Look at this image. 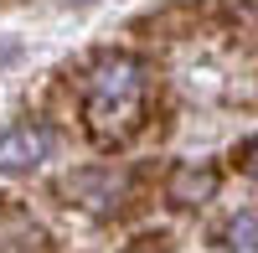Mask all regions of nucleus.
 <instances>
[{
    "instance_id": "nucleus-1",
    "label": "nucleus",
    "mask_w": 258,
    "mask_h": 253,
    "mask_svg": "<svg viewBox=\"0 0 258 253\" xmlns=\"http://www.w3.org/2000/svg\"><path fill=\"white\" fill-rule=\"evenodd\" d=\"M145 119V62L129 52H109L93 62L83 83V130L98 145H124Z\"/></svg>"
},
{
    "instance_id": "nucleus-2",
    "label": "nucleus",
    "mask_w": 258,
    "mask_h": 253,
    "mask_svg": "<svg viewBox=\"0 0 258 253\" xmlns=\"http://www.w3.org/2000/svg\"><path fill=\"white\" fill-rule=\"evenodd\" d=\"M47 155H52V135H47V124L21 119V124H11V130L0 135V176H31Z\"/></svg>"
},
{
    "instance_id": "nucleus-3",
    "label": "nucleus",
    "mask_w": 258,
    "mask_h": 253,
    "mask_svg": "<svg viewBox=\"0 0 258 253\" xmlns=\"http://www.w3.org/2000/svg\"><path fill=\"white\" fill-rule=\"evenodd\" d=\"M217 165H207V160H181L176 171H170L165 181V202H176V207H202L217 197Z\"/></svg>"
},
{
    "instance_id": "nucleus-4",
    "label": "nucleus",
    "mask_w": 258,
    "mask_h": 253,
    "mask_svg": "<svg viewBox=\"0 0 258 253\" xmlns=\"http://www.w3.org/2000/svg\"><path fill=\"white\" fill-rule=\"evenodd\" d=\"M47 233L26 207H0V253H41Z\"/></svg>"
},
{
    "instance_id": "nucleus-5",
    "label": "nucleus",
    "mask_w": 258,
    "mask_h": 253,
    "mask_svg": "<svg viewBox=\"0 0 258 253\" xmlns=\"http://www.w3.org/2000/svg\"><path fill=\"white\" fill-rule=\"evenodd\" d=\"M68 192H78L88 212H109V207H114V197L124 192V181H119L114 171H98V176H78Z\"/></svg>"
},
{
    "instance_id": "nucleus-6",
    "label": "nucleus",
    "mask_w": 258,
    "mask_h": 253,
    "mask_svg": "<svg viewBox=\"0 0 258 253\" xmlns=\"http://www.w3.org/2000/svg\"><path fill=\"white\" fill-rule=\"evenodd\" d=\"M222 243L238 248V253H258V212H238L222 227Z\"/></svg>"
},
{
    "instance_id": "nucleus-7",
    "label": "nucleus",
    "mask_w": 258,
    "mask_h": 253,
    "mask_svg": "<svg viewBox=\"0 0 258 253\" xmlns=\"http://www.w3.org/2000/svg\"><path fill=\"white\" fill-rule=\"evenodd\" d=\"M243 171L258 181V140H248V145H243Z\"/></svg>"
},
{
    "instance_id": "nucleus-8",
    "label": "nucleus",
    "mask_w": 258,
    "mask_h": 253,
    "mask_svg": "<svg viewBox=\"0 0 258 253\" xmlns=\"http://www.w3.org/2000/svg\"><path fill=\"white\" fill-rule=\"evenodd\" d=\"M73 6H88V0H73Z\"/></svg>"
}]
</instances>
